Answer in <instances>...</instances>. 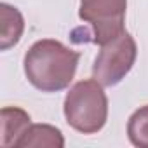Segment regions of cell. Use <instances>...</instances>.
<instances>
[{
    "instance_id": "obj_1",
    "label": "cell",
    "mask_w": 148,
    "mask_h": 148,
    "mask_svg": "<svg viewBox=\"0 0 148 148\" xmlns=\"http://www.w3.org/2000/svg\"><path fill=\"white\" fill-rule=\"evenodd\" d=\"M80 54L54 38L37 40L25 54L28 82L42 92H59L75 77Z\"/></svg>"
},
{
    "instance_id": "obj_2",
    "label": "cell",
    "mask_w": 148,
    "mask_h": 148,
    "mask_svg": "<svg viewBox=\"0 0 148 148\" xmlns=\"http://www.w3.org/2000/svg\"><path fill=\"white\" fill-rule=\"evenodd\" d=\"M64 119L71 129L82 134L99 132L108 119V98L96 79L73 84L63 105Z\"/></svg>"
},
{
    "instance_id": "obj_3",
    "label": "cell",
    "mask_w": 148,
    "mask_h": 148,
    "mask_svg": "<svg viewBox=\"0 0 148 148\" xmlns=\"http://www.w3.org/2000/svg\"><path fill=\"white\" fill-rule=\"evenodd\" d=\"M136 56V40L129 32L124 30L120 35L101 45L92 64V79H96L103 87H113L120 84L132 70Z\"/></svg>"
},
{
    "instance_id": "obj_4",
    "label": "cell",
    "mask_w": 148,
    "mask_h": 148,
    "mask_svg": "<svg viewBox=\"0 0 148 148\" xmlns=\"http://www.w3.org/2000/svg\"><path fill=\"white\" fill-rule=\"evenodd\" d=\"M127 0H80L79 18L91 26L84 40L92 44H106L124 32ZM82 40V42H84Z\"/></svg>"
},
{
    "instance_id": "obj_5",
    "label": "cell",
    "mask_w": 148,
    "mask_h": 148,
    "mask_svg": "<svg viewBox=\"0 0 148 148\" xmlns=\"http://www.w3.org/2000/svg\"><path fill=\"white\" fill-rule=\"evenodd\" d=\"M63 132L49 124H30V127L18 139L16 148H63Z\"/></svg>"
},
{
    "instance_id": "obj_6",
    "label": "cell",
    "mask_w": 148,
    "mask_h": 148,
    "mask_svg": "<svg viewBox=\"0 0 148 148\" xmlns=\"http://www.w3.org/2000/svg\"><path fill=\"white\" fill-rule=\"evenodd\" d=\"M0 124H2V146H14L18 139L23 136V132L30 127L32 119L30 115L18 108V106H5L2 108V113H0Z\"/></svg>"
},
{
    "instance_id": "obj_7",
    "label": "cell",
    "mask_w": 148,
    "mask_h": 148,
    "mask_svg": "<svg viewBox=\"0 0 148 148\" xmlns=\"http://www.w3.org/2000/svg\"><path fill=\"white\" fill-rule=\"evenodd\" d=\"M0 16H2V42H0V49L7 51L12 45H16L25 32V19L23 14L9 5V4H0Z\"/></svg>"
},
{
    "instance_id": "obj_8",
    "label": "cell",
    "mask_w": 148,
    "mask_h": 148,
    "mask_svg": "<svg viewBox=\"0 0 148 148\" xmlns=\"http://www.w3.org/2000/svg\"><path fill=\"white\" fill-rule=\"evenodd\" d=\"M129 141L138 148H148V105L138 108L127 122Z\"/></svg>"
}]
</instances>
